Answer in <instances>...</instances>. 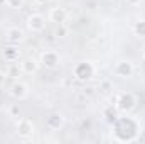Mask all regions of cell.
<instances>
[{
	"label": "cell",
	"instance_id": "52a82bcc",
	"mask_svg": "<svg viewBox=\"0 0 145 144\" xmlns=\"http://www.w3.org/2000/svg\"><path fill=\"white\" fill-rule=\"evenodd\" d=\"M133 70L135 68H133L132 61H128V59H121V61H118L115 65V73L120 78H130L133 75Z\"/></svg>",
	"mask_w": 145,
	"mask_h": 144
},
{
	"label": "cell",
	"instance_id": "8992f818",
	"mask_svg": "<svg viewBox=\"0 0 145 144\" xmlns=\"http://www.w3.org/2000/svg\"><path fill=\"white\" fill-rule=\"evenodd\" d=\"M27 27L32 32H42L46 29V19L40 14H32L27 17Z\"/></svg>",
	"mask_w": 145,
	"mask_h": 144
},
{
	"label": "cell",
	"instance_id": "4fadbf2b",
	"mask_svg": "<svg viewBox=\"0 0 145 144\" xmlns=\"http://www.w3.org/2000/svg\"><path fill=\"white\" fill-rule=\"evenodd\" d=\"M19 48H15V46H8V48H5L3 49V58L8 61V63H14V61H17L19 59Z\"/></svg>",
	"mask_w": 145,
	"mask_h": 144
},
{
	"label": "cell",
	"instance_id": "ba28073f",
	"mask_svg": "<svg viewBox=\"0 0 145 144\" xmlns=\"http://www.w3.org/2000/svg\"><path fill=\"white\" fill-rule=\"evenodd\" d=\"M10 95H12L14 98H17V100H25V98L29 97V87H27L25 83L17 81V83H14V85L10 87Z\"/></svg>",
	"mask_w": 145,
	"mask_h": 144
},
{
	"label": "cell",
	"instance_id": "ac0fdd59",
	"mask_svg": "<svg viewBox=\"0 0 145 144\" xmlns=\"http://www.w3.org/2000/svg\"><path fill=\"white\" fill-rule=\"evenodd\" d=\"M100 88H101L103 92H111V90H113V85L110 83L108 80H105V81H101V85H100Z\"/></svg>",
	"mask_w": 145,
	"mask_h": 144
},
{
	"label": "cell",
	"instance_id": "7a4b0ae2",
	"mask_svg": "<svg viewBox=\"0 0 145 144\" xmlns=\"http://www.w3.org/2000/svg\"><path fill=\"white\" fill-rule=\"evenodd\" d=\"M137 105V98L132 92H121L116 95V100H115V107L118 108L121 114H130Z\"/></svg>",
	"mask_w": 145,
	"mask_h": 144
},
{
	"label": "cell",
	"instance_id": "277c9868",
	"mask_svg": "<svg viewBox=\"0 0 145 144\" xmlns=\"http://www.w3.org/2000/svg\"><path fill=\"white\" fill-rule=\"evenodd\" d=\"M15 127H17V134L20 137H32L36 132V126L31 119H19Z\"/></svg>",
	"mask_w": 145,
	"mask_h": 144
},
{
	"label": "cell",
	"instance_id": "5b68a950",
	"mask_svg": "<svg viewBox=\"0 0 145 144\" xmlns=\"http://www.w3.org/2000/svg\"><path fill=\"white\" fill-rule=\"evenodd\" d=\"M59 61H61V58H59L57 51H54V49H47L40 54V63L46 68H56L59 65Z\"/></svg>",
	"mask_w": 145,
	"mask_h": 144
},
{
	"label": "cell",
	"instance_id": "5bb4252c",
	"mask_svg": "<svg viewBox=\"0 0 145 144\" xmlns=\"http://www.w3.org/2000/svg\"><path fill=\"white\" fill-rule=\"evenodd\" d=\"M133 34L138 37H145V20H137L133 24Z\"/></svg>",
	"mask_w": 145,
	"mask_h": 144
},
{
	"label": "cell",
	"instance_id": "6da1fadb",
	"mask_svg": "<svg viewBox=\"0 0 145 144\" xmlns=\"http://www.w3.org/2000/svg\"><path fill=\"white\" fill-rule=\"evenodd\" d=\"M140 126L135 119L132 117H120L115 119V129H113V137L118 143H132L138 137Z\"/></svg>",
	"mask_w": 145,
	"mask_h": 144
},
{
	"label": "cell",
	"instance_id": "30bf717a",
	"mask_svg": "<svg viewBox=\"0 0 145 144\" xmlns=\"http://www.w3.org/2000/svg\"><path fill=\"white\" fill-rule=\"evenodd\" d=\"M68 19V14L63 7H54L49 10V20L51 22H56V24H64Z\"/></svg>",
	"mask_w": 145,
	"mask_h": 144
},
{
	"label": "cell",
	"instance_id": "8fae6325",
	"mask_svg": "<svg viewBox=\"0 0 145 144\" xmlns=\"http://www.w3.org/2000/svg\"><path fill=\"white\" fill-rule=\"evenodd\" d=\"M5 37H7L8 42L17 44V42H20V41H24V32H22V29H19V27H8V29L5 31Z\"/></svg>",
	"mask_w": 145,
	"mask_h": 144
},
{
	"label": "cell",
	"instance_id": "3957f363",
	"mask_svg": "<svg viewBox=\"0 0 145 144\" xmlns=\"http://www.w3.org/2000/svg\"><path fill=\"white\" fill-rule=\"evenodd\" d=\"M72 75L79 81H88L95 76V65L91 61H81L72 68Z\"/></svg>",
	"mask_w": 145,
	"mask_h": 144
},
{
	"label": "cell",
	"instance_id": "7402d4cb",
	"mask_svg": "<svg viewBox=\"0 0 145 144\" xmlns=\"http://www.w3.org/2000/svg\"><path fill=\"white\" fill-rule=\"evenodd\" d=\"M37 3H47V2H49V0H36Z\"/></svg>",
	"mask_w": 145,
	"mask_h": 144
},
{
	"label": "cell",
	"instance_id": "9a60e30c",
	"mask_svg": "<svg viewBox=\"0 0 145 144\" xmlns=\"http://www.w3.org/2000/svg\"><path fill=\"white\" fill-rule=\"evenodd\" d=\"M103 115H105L108 120H115V119H116V110H115V107H113V104L103 110Z\"/></svg>",
	"mask_w": 145,
	"mask_h": 144
},
{
	"label": "cell",
	"instance_id": "603a6c76",
	"mask_svg": "<svg viewBox=\"0 0 145 144\" xmlns=\"http://www.w3.org/2000/svg\"><path fill=\"white\" fill-rule=\"evenodd\" d=\"M142 58L145 59V44H144V48H142Z\"/></svg>",
	"mask_w": 145,
	"mask_h": 144
},
{
	"label": "cell",
	"instance_id": "44dd1931",
	"mask_svg": "<svg viewBox=\"0 0 145 144\" xmlns=\"http://www.w3.org/2000/svg\"><path fill=\"white\" fill-rule=\"evenodd\" d=\"M5 78H7V75H5L3 71H0V87L5 83Z\"/></svg>",
	"mask_w": 145,
	"mask_h": 144
},
{
	"label": "cell",
	"instance_id": "ffe728a7",
	"mask_svg": "<svg viewBox=\"0 0 145 144\" xmlns=\"http://www.w3.org/2000/svg\"><path fill=\"white\" fill-rule=\"evenodd\" d=\"M140 2H142V0H127V3H128L130 7H137V5H140Z\"/></svg>",
	"mask_w": 145,
	"mask_h": 144
},
{
	"label": "cell",
	"instance_id": "7c38bea8",
	"mask_svg": "<svg viewBox=\"0 0 145 144\" xmlns=\"http://www.w3.org/2000/svg\"><path fill=\"white\" fill-rule=\"evenodd\" d=\"M20 70L24 73H27V75H34L39 70V63H37L34 58H25L20 63Z\"/></svg>",
	"mask_w": 145,
	"mask_h": 144
},
{
	"label": "cell",
	"instance_id": "d6986e66",
	"mask_svg": "<svg viewBox=\"0 0 145 144\" xmlns=\"http://www.w3.org/2000/svg\"><path fill=\"white\" fill-rule=\"evenodd\" d=\"M8 114H10V117H19V105H10Z\"/></svg>",
	"mask_w": 145,
	"mask_h": 144
},
{
	"label": "cell",
	"instance_id": "2e32d148",
	"mask_svg": "<svg viewBox=\"0 0 145 144\" xmlns=\"http://www.w3.org/2000/svg\"><path fill=\"white\" fill-rule=\"evenodd\" d=\"M24 3H25V0H5V5L10 9H22Z\"/></svg>",
	"mask_w": 145,
	"mask_h": 144
},
{
	"label": "cell",
	"instance_id": "9c48e42d",
	"mask_svg": "<svg viewBox=\"0 0 145 144\" xmlns=\"http://www.w3.org/2000/svg\"><path fill=\"white\" fill-rule=\"evenodd\" d=\"M46 126H47V129H51V131H59V129L64 126V115L59 114V112L51 114V115L46 119Z\"/></svg>",
	"mask_w": 145,
	"mask_h": 144
},
{
	"label": "cell",
	"instance_id": "e0dca14e",
	"mask_svg": "<svg viewBox=\"0 0 145 144\" xmlns=\"http://www.w3.org/2000/svg\"><path fill=\"white\" fill-rule=\"evenodd\" d=\"M54 34H56L57 37H66V36H68V29L64 27V24H59V27L56 29V32H54Z\"/></svg>",
	"mask_w": 145,
	"mask_h": 144
}]
</instances>
